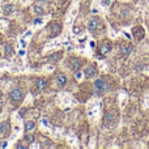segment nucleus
<instances>
[{
    "mask_svg": "<svg viewBox=\"0 0 149 149\" xmlns=\"http://www.w3.org/2000/svg\"><path fill=\"white\" fill-rule=\"evenodd\" d=\"M110 3H111V0H103V1H102V4L105 5V7H107V5L110 4Z\"/></svg>",
    "mask_w": 149,
    "mask_h": 149,
    "instance_id": "21",
    "label": "nucleus"
},
{
    "mask_svg": "<svg viewBox=\"0 0 149 149\" xmlns=\"http://www.w3.org/2000/svg\"><path fill=\"white\" fill-rule=\"evenodd\" d=\"M50 28H51V26H50ZM51 29H52V34H51V36H58V34L60 33V30H62V29H60V26L58 25V24H54Z\"/></svg>",
    "mask_w": 149,
    "mask_h": 149,
    "instance_id": "12",
    "label": "nucleus"
},
{
    "mask_svg": "<svg viewBox=\"0 0 149 149\" xmlns=\"http://www.w3.org/2000/svg\"><path fill=\"white\" fill-rule=\"evenodd\" d=\"M9 130H10L9 123H8V122H1V124H0V132H1V135L7 136V135L9 134Z\"/></svg>",
    "mask_w": 149,
    "mask_h": 149,
    "instance_id": "5",
    "label": "nucleus"
},
{
    "mask_svg": "<svg viewBox=\"0 0 149 149\" xmlns=\"http://www.w3.org/2000/svg\"><path fill=\"white\" fill-rule=\"evenodd\" d=\"M105 122H106V124H111L113 122H115V114L113 111H109L105 115Z\"/></svg>",
    "mask_w": 149,
    "mask_h": 149,
    "instance_id": "6",
    "label": "nucleus"
},
{
    "mask_svg": "<svg viewBox=\"0 0 149 149\" xmlns=\"http://www.w3.org/2000/svg\"><path fill=\"white\" fill-rule=\"evenodd\" d=\"M13 46L12 45H7L5 46V56H9V55H12L13 54Z\"/></svg>",
    "mask_w": 149,
    "mask_h": 149,
    "instance_id": "14",
    "label": "nucleus"
},
{
    "mask_svg": "<svg viewBox=\"0 0 149 149\" xmlns=\"http://www.w3.org/2000/svg\"><path fill=\"white\" fill-rule=\"evenodd\" d=\"M62 56H63V52L62 51H58V52H55V54L51 55V60H54V62H58V60L62 59Z\"/></svg>",
    "mask_w": 149,
    "mask_h": 149,
    "instance_id": "10",
    "label": "nucleus"
},
{
    "mask_svg": "<svg viewBox=\"0 0 149 149\" xmlns=\"http://www.w3.org/2000/svg\"><path fill=\"white\" fill-rule=\"evenodd\" d=\"M148 3H149V0H148Z\"/></svg>",
    "mask_w": 149,
    "mask_h": 149,
    "instance_id": "24",
    "label": "nucleus"
},
{
    "mask_svg": "<svg viewBox=\"0 0 149 149\" xmlns=\"http://www.w3.org/2000/svg\"><path fill=\"white\" fill-rule=\"evenodd\" d=\"M34 127H36V123H34V122H26V124H25V132H30L31 130H34Z\"/></svg>",
    "mask_w": 149,
    "mask_h": 149,
    "instance_id": "11",
    "label": "nucleus"
},
{
    "mask_svg": "<svg viewBox=\"0 0 149 149\" xmlns=\"http://www.w3.org/2000/svg\"><path fill=\"white\" fill-rule=\"evenodd\" d=\"M80 65H81V63H80L79 58H71V62H70L71 70H72V71H77L80 68Z\"/></svg>",
    "mask_w": 149,
    "mask_h": 149,
    "instance_id": "4",
    "label": "nucleus"
},
{
    "mask_svg": "<svg viewBox=\"0 0 149 149\" xmlns=\"http://www.w3.org/2000/svg\"><path fill=\"white\" fill-rule=\"evenodd\" d=\"M25 140H26L28 143H34V136H33V135H26V136H25Z\"/></svg>",
    "mask_w": 149,
    "mask_h": 149,
    "instance_id": "19",
    "label": "nucleus"
},
{
    "mask_svg": "<svg viewBox=\"0 0 149 149\" xmlns=\"http://www.w3.org/2000/svg\"><path fill=\"white\" fill-rule=\"evenodd\" d=\"M110 50H111L110 49V45H107V43L102 45V47H101V52H102V54H107Z\"/></svg>",
    "mask_w": 149,
    "mask_h": 149,
    "instance_id": "16",
    "label": "nucleus"
},
{
    "mask_svg": "<svg viewBox=\"0 0 149 149\" xmlns=\"http://www.w3.org/2000/svg\"><path fill=\"white\" fill-rule=\"evenodd\" d=\"M0 100H1V94H0Z\"/></svg>",
    "mask_w": 149,
    "mask_h": 149,
    "instance_id": "23",
    "label": "nucleus"
},
{
    "mask_svg": "<svg viewBox=\"0 0 149 149\" xmlns=\"http://www.w3.org/2000/svg\"><path fill=\"white\" fill-rule=\"evenodd\" d=\"M39 22H42L41 18H37V20H34V24H39Z\"/></svg>",
    "mask_w": 149,
    "mask_h": 149,
    "instance_id": "22",
    "label": "nucleus"
},
{
    "mask_svg": "<svg viewBox=\"0 0 149 149\" xmlns=\"http://www.w3.org/2000/svg\"><path fill=\"white\" fill-rule=\"evenodd\" d=\"M4 13L5 15H9V13H12L13 12V5L12 4H7V5H4Z\"/></svg>",
    "mask_w": 149,
    "mask_h": 149,
    "instance_id": "15",
    "label": "nucleus"
},
{
    "mask_svg": "<svg viewBox=\"0 0 149 149\" xmlns=\"http://www.w3.org/2000/svg\"><path fill=\"white\" fill-rule=\"evenodd\" d=\"M132 50H134V47H132V46H128V45H126V46H122L120 54L124 55V56H128V55L132 52Z\"/></svg>",
    "mask_w": 149,
    "mask_h": 149,
    "instance_id": "7",
    "label": "nucleus"
},
{
    "mask_svg": "<svg viewBox=\"0 0 149 149\" xmlns=\"http://www.w3.org/2000/svg\"><path fill=\"white\" fill-rule=\"evenodd\" d=\"M95 72H97V71H95V68L93 67V65H90V67H88L86 70H85V76H86V77H93L95 74Z\"/></svg>",
    "mask_w": 149,
    "mask_h": 149,
    "instance_id": "9",
    "label": "nucleus"
},
{
    "mask_svg": "<svg viewBox=\"0 0 149 149\" xmlns=\"http://www.w3.org/2000/svg\"><path fill=\"white\" fill-rule=\"evenodd\" d=\"M34 10H36L37 15H42V13H43V9H42L39 5H36V7H34Z\"/></svg>",
    "mask_w": 149,
    "mask_h": 149,
    "instance_id": "18",
    "label": "nucleus"
},
{
    "mask_svg": "<svg viewBox=\"0 0 149 149\" xmlns=\"http://www.w3.org/2000/svg\"><path fill=\"white\" fill-rule=\"evenodd\" d=\"M37 85H38V88H39L41 90H45V89H46V86H47V82H46V80L41 79V80H38Z\"/></svg>",
    "mask_w": 149,
    "mask_h": 149,
    "instance_id": "13",
    "label": "nucleus"
},
{
    "mask_svg": "<svg viewBox=\"0 0 149 149\" xmlns=\"http://www.w3.org/2000/svg\"><path fill=\"white\" fill-rule=\"evenodd\" d=\"M9 97L12 98L13 102H17V101H21V100H22V97H24L22 90H21V89H13L12 92L9 93Z\"/></svg>",
    "mask_w": 149,
    "mask_h": 149,
    "instance_id": "2",
    "label": "nucleus"
},
{
    "mask_svg": "<svg viewBox=\"0 0 149 149\" xmlns=\"http://www.w3.org/2000/svg\"><path fill=\"white\" fill-rule=\"evenodd\" d=\"M94 88H95V90H97L98 94L106 93V92H109V89H110L109 84L105 81V80H102V79H97V80H95V81H94Z\"/></svg>",
    "mask_w": 149,
    "mask_h": 149,
    "instance_id": "1",
    "label": "nucleus"
},
{
    "mask_svg": "<svg viewBox=\"0 0 149 149\" xmlns=\"http://www.w3.org/2000/svg\"><path fill=\"white\" fill-rule=\"evenodd\" d=\"M143 68H144V64H136L135 70H136V71H143Z\"/></svg>",
    "mask_w": 149,
    "mask_h": 149,
    "instance_id": "20",
    "label": "nucleus"
},
{
    "mask_svg": "<svg viewBox=\"0 0 149 149\" xmlns=\"http://www.w3.org/2000/svg\"><path fill=\"white\" fill-rule=\"evenodd\" d=\"M120 15H122V17H128V16L131 15V12H130L128 9H122Z\"/></svg>",
    "mask_w": 149,
    "mask_h": 149,
    "instance_id": "17",
    "label": "nucleus"
},
{
    "mask_svg": "<svg viewBox=\"0 0 149 149\" xmlns=\"http://www.w3.org/2000/svg\"><path fill=\"white\" fill-rule=\"evenodd\" d=\"M56 82L60 85V86H64L65 84H67V77H65V74H58L56 76Z\"/></svg>",
    "mask_w": 149,
    "mask_h": 149,
    "instance_id": "8",
    "label": "nucleus"
},
{
    "mask_svg": "<svg viewBox=\"0 0 149 149\" xmlns=\"http://www.w3.org/2000/svg\"><path fill=\"white\" fill-rule=\"evenodd\" d=\"M98 25H100V20H98L97 17H93L89 20V22H88V29L89 30H95V29L98 28Z\"/></svg>",
    "mask_w": 149,
    "mask_h": 149,
    "instance_id": "3",
    "label": "nucleus"
}]
</instances>
